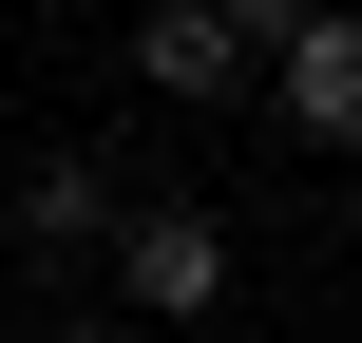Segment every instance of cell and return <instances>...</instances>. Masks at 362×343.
Listing matches in <instances>:
<instances>
[{
	"label": "cell",
	"mask_w": 362,
	"mask_h": 343,
	"mask_svg": "<svg viewBox=\"0 0 362 343\" xmlns=\"http://www.w3.org/2000/svg\"><path fill=\"white\" fill-rule=\"evenodd\" d=\"M229 19H248V38H305V19H325V0H229Z\"/></svg>",
	"instance_id": "8992f818"
},
{
	"label": "cell",
	"mask_w": 362,
	"mask_h": 343,
	"mask_svg": "<svg viewBox=\"0 0 362 343\" xmlns=\"http://www.w3.org/2000/svg\"><path fill=\"white\" fill-rule=\"evenodd\" d=\"M95 267H115V306H134V325H210V306L248 286V248H229V210H134V229H115Z\"/></svg>",
	"instance_id": "6da1fadb"
},
{
	"label": "cell",
	"mask_w": 362,
	"mask_h": 343,
	"mask_svg": "<svg viewBox=\"0 0 362 343\" xmlns=\"http://www.w3.org/2000/svg\"><path fill=\"white\" fill-rule=\"evenodd\" d=\"M115 229H134V191H115V153H38V172H19V248H57V267H95Z\"/></svg>",
	"instance_id": "277c9868"
},
{
	"label": "cell",
	"mask_w": 362,
	"mask_h": 343,
	"mask_svg": "<svg viewBox=\"0 0 362 343\" xmlns=\"http://www.w3.org/2000/svg\"><path fill=\"white\" fill-rule=\"evenodd\" d=\"M38 343H134V306H57V325H38Z\"/></svg>",
	"instance_id": "5b68a950"
},
{
	"label": "cell",
	"mask_w": 362,
	"mask_h": 343,
	"mask_svg": "<svg viewBox=\"0 0 362 343\" xmlns=\"http://www.w3.org/2000/svg\"><path fill=\"white\" fill-rule=\"evenodd\" d=\"M267 115L305 153H362V0H325L305 38H267Z\"/></svg>",
	"instance_id": "3957f363"
},
{
	"label": "cell",
	"mask_w": 362,
	"mask_h": 343,
	"mask_svg": "<svg viewBox=\"0 0 362 343\" xmlns=\"http://www.w3.org/2000/svg\"><path fill=\"white\" fill-rule=\"evenodd\" d=\"M134 76L191 95V115H229V95H267V38H248L229 0H153V19H134Z\"/></svg>",
	"instance_id": "7a4b0ae2"
}]
</instances>
